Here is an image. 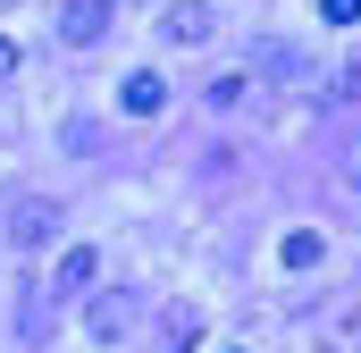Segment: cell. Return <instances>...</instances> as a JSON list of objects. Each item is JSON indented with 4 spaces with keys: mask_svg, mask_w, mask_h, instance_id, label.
I'll use <instances>...</instances> for the list:
<instances>
[{
    "mask_svg": "<svg viewBox=\"0 0 361 353\" xmlns=\"http://www.w3.org/2000/svg\"><path fill=\"white\" fill-rule=\"evenodd\" d=\"M59 227H68V210H59L51 193H17V202H8V244L34 253V244H51Z\"/></svg>",
    "mask_w": 361,
    "mask_h": 353,
    "instance_id": "6da1fadb",
    "label": "cell"
},
{
    "mask_svg": "<svg viewBox=\"0 0 361 353\" xmlns=\"http://www.w3.org/2000/svg\"><path fill=\"white\" fill-rule=\"evenodd\" d=\"M109 8H118V0H68V8H59V42H68V51H92V42L109 34Z\"/></svg>",
    "mask_w": 361,
    "mask_h": 353,
    "instance_id": "7a4b0ae2",
    "label": "cell"
},
{
    "mask_svg": "<svg viewBox=\"0 0 361 353\" xmlns=\"http://www.w3.org/2000/svg\"><path fill=\"white\" fill-rule=\"evenodd\" d=\"M160 34H169V42H210V34H219V8H210V0H177V8L160 17Z\"/></svg>",
    "mask_w": 361,
    "mask_h": 353,
    "instance_id": "3957f363",
    "label": "cell"
},
{
    "mask_svg": "<svg viewBox=\"0 0 361 353\" xmlns=\"http://www.w3.org/2000/svg\"><path fill=\"white\" fill-rule=\"evenodd\" d=\"M92 337H101V345H118V337H126V328H135V294H118V286H109V294H92Z\"/></svg>",
    "mask_w": 361,
    "mask_h": 353,
    "instance_id": "277c9868",
    "label": "cell"
},
{
    "mask_svg": "<svg viewBox=\"0 0 361 353\" xmlns=\"http://www.w3.org/2000/svg\"><path fill=\"white\" fill-rule=\"evenodd\" d=\"M92 277H101V261H92V244H68V253H59V269H51V294L68 303V294H85Z\"/></svg>",
    "mask_w": 361,
    "mask_h": 353,
    "instance_id": "5b68a950",
    "label": "cell"
},
{
    "mask_svg": "<svg viewBox=\"0 0 361 353\" xmlns=\"http://www.w3.org/2000/svg\"><path fill=\"white\" fill-rule=\"evenodd\" d=\"M160 101H169V85H160L152 68H135V76L118 85V109H126V118H160Z\"/></svg>",
    "mask_w": 361,
    "mask_h": 353,
    "instance_id": "8992f818",
    "label": "cell"
},
{
    "mask_svg": "<svg viewBox=\"0 0 361 353\" xmlns=\"http://www.w3.org/2000/svg\"><path fill=\"white\" fill-rule=\"evenodd\" d=\"M277 253H286V269H319V253H328V236H319V227H294V236H286Z\"/></svg>",
    "mask_w": 361,
    "mask_h": 353,
    "instance_id": "52a82bcc",
    "label": "cell"
},
{
    "mask_svg": "<svg viewBox=\"0 0 361 353\" xmlns=\"http://www.w3.org/2000/svg\"><path fill=\"white\" fill-rule=\"evenodd\" d=\"M319 17H328V25H353V17H361V0H319Z\"/></svg>",
    "mask_w": 361,
    "mask_h": 353,
    "instance_id": "ba28073f",
    "label": "cell"
},
{
    "mask_svg": "<svg viewBox=\"0 0 361 353\" xmlns=\"http://www.w3.org/2000/svg\"><path fill=\"white\" fill-rule=\"evenodd\" d=\"M8 68H17V42H8V34H0V76H8Z\"/></svg>",
    "mask_w": 361,
    "mask_h": 353,
    "instance_id": "9c48e42d",
    "label": "cell"
},
{
    "mask_svg": "<svg viewBox=\"0 0 361 353\" xmlns=\"http://www.w3.org/2000/svg\"><path fill=\"white\" fill-rule=\"evenodd\" d=\"M227 353H235V345H227Z\"/></svg>",
    "mask_w": 361,
    "mask_h": 353,
    "instance_id": "30bf717a",
    "label": "cell"
}]
</instances>
